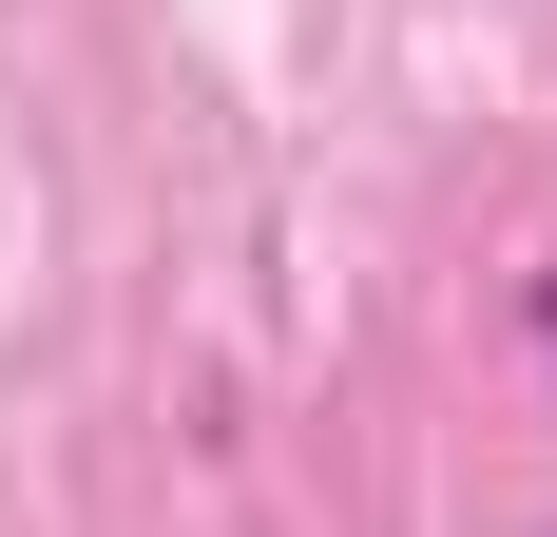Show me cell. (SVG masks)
Here are the masks:
<instances>
[{"mask_svg":"<svg viewBox=\"0 0 557 537\" xmlns=\"http://www.w3.org/2000/svg\"><path fill=\"white\" fill-rule=\"evenodd\" d=\"M539 365H557V268H539Z\"/></svg>","mask_w":557,"mask_h":537,"instance_id":"1","label":"cell"},{"mask_svg":"<svg viewBox=\"0 0 557 537\" xmlns=\"http://www.w3.org/2000/svg\"><path fill=\"white\" fill-rule=\"evenodd\" d=\"M539 537H557V519H539Z\"/></svg>","mask_w":557,"mask_h":537,"instance_id":"2","label":"cell"}]
</instances>
